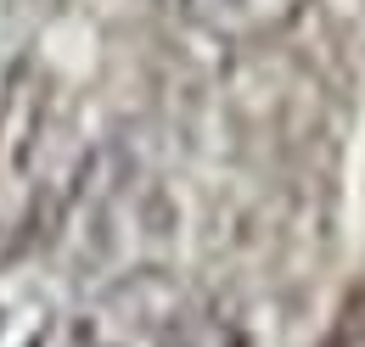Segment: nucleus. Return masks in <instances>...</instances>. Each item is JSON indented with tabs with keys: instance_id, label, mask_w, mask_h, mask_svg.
<instances>
[{
	"instance_id": "obj_1",
	"label": "nucleus",
	"mask_w": 365,
	"mask_h": 347,
	"mask_svg": "<svg viewBox=\"0 0 365 347\" xmlns=\"http://www.w3.org/2000/svg\"><path fill=\"white\" fill-rule=\"evenodd\" d=\"M180 6L202 34L247 45V40H270L287 23H298V11L309 0H180Z\"/></svg>"
},
{
	"instance_id": "obj_2",
	"label": "nucleus",
	"mask_w": 365,
	"mask_h": 347,
	"mask_svg": "<svg viewBox=\"0 0 365 347\" xmlns=\"http://www.w3.org/2000/svg\"><path fill=\"white\" fill-rule=\"evenodd\" d=\"M146 347H247V336H242V325H236V319H225V314L180 303L169 319H163V331H158Z\"/></svg>"
},
{
	"instance_id": "obj_3",
	"label": "nucleus",
	"mask_w": 365,
	"mask_h": 347,
	"mask_svg": "<svg viewBox=\"0 0 365 347\" xmlns=\"http://www.w3.org/2000/svg\"><path fill=\"white\" fill-rule=\"evenodd\" d=\"M360 342H365V325H360Z\"/></svg>"
}]
</instances>
